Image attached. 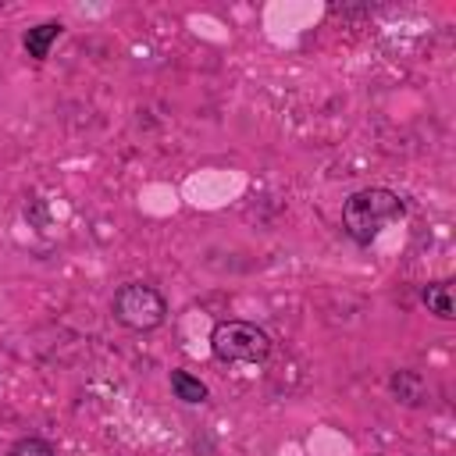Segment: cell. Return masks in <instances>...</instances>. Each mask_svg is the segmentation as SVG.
<instances>
[{
  "label": "cell",
  "instance_id": "cell-1",
  "mask_svg": "<svg viewBox=\"0 0 456 456\" xmlns=\"http://www.w3.org/2000/svg\"><path fill=\"white\" fill-rule=\"evenodd\" d=\"M403 210H406V203L399 200V192H392L385 185L356 189L342 203V232L356 246H370L392 221L403 217Z\"/></svg>",
  "mask_w": 456,
  "mask_h": 456
},
{
  "label": "cell",
  "instance_id": "cell-2",
  "mask_svg": "<svg viewBox=\"0 0 456 456\" xmlns=\"http://www.w3.org/2000/svg\"><path fill=\"white\" fill-rule=\"evenodd\" d=\"M271 349H274L271 335L253 321L228 317L210 328V353L221 363H264Z\"/></svg>",
  "mask_w": 456,
  "mask_h": 456
},
{
  "label": "cell",
  "instance_id": "cell-3",
  "mask_svg": "<svg viewBox=\"0 0 456 456\" xmlns=\"http://www.w3.org/2000/svg\"><path fill=\"white\" fill-rule=\"evenodd\" d=\"M110 314L128 331H153L167 321V299L150 281H125L110 296Z\"/></svg>",
  "mask_w": 456,
  "mask_h": 456
},
{
  "label": "cell",
  "instance_id": "cell-4",
  "mask_svg": "<svg viewBox=\"0 0 456 456\" xmlns=\"http://www.w3.org/2000/svg\"><path fill=\"white\" fill-rule=\"evenodd\" d=\"M388 392H392L403 406H424V403H428V381H424L420 370H410V367H403V370H395V374L388 378Z\"/></svg>",
  "mask_w": 456,
  "mask_h": 456
},
{
  "label": "cell",
  "instance_id": "cell-5",
  "mask_svg": "<svg viewBox=\"0 0 456 456\" xmlns=\"http://www.w3.org/2000/svg\"><path fill=\"white\" fill-rule=\"evenodd\" d=\"M61 32H64V25L61 21H39V25H32L28 32H25V50H28V57H36V61H46L50 57V46L61 39Z\"/></svg>",
  "mask_w": 456,
  "mask_h": 456
},
{
  "label": "cell",
  "instance_id": "cell-6",
  "mask_svg": "<svg viewBox=\"0 0 456 456\" xmlns=\"http://www.w3.org/2000/svg\"><path fill=\"white\" fill-rule=\"evenodd\" d=\"M420 303L428 306V314L442 317V321H452V281L449 278H438V281H428L420 289Z\"/></svg>",
  "mask_w": 456,
  "mask_h": 456
},
{
  "label": "cell",
  "instance_id": "cell-7",
  "mask_svg": "<svg viewBox=\"0 0 456 456\" xmlns=\"http://www.w3.org/2000/svg\"><path fill=\"white\" fill-rule=\"evenodd\" d=\"M171 392H175V399H182V403H207V395H210V388L196 378V374H189V370H182V367H175L171 370Z\"/></svg>",
  "mask_w": 456,
  "mask_h": 456
},
{
  "label": "cell",
  "instance_id": "cell-8",
  "mask_svg": "<svg viewBox=\"0 0 456 456\" xmlns=\"http://www.w3.org/2000/svg\"><path fill=\"white\" fill-rule=\"evenodd\" d=\"M7 456H57V449L39 435H25L7 449Z\"/></svg>",
  "mask_w": 456,
  "mask_h": 456
}]
</instances>
